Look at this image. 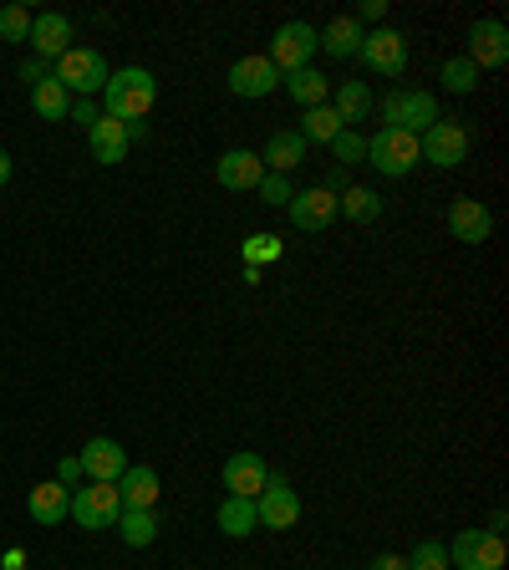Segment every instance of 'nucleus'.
I'll return each instance as SVG.
<instances>
[{
    "mask_svg": "<svg viewBox=\"0 0 509 570\" xmlns=\"http://www.w3.org/2000/svg\"><path fill=\"white\" fill-rule=\"evenodd\" d=\"M275 87H281V71L271 67V57H239L235 67H229V92L245 97V102H261V97H271Z\"/></svg>",
    "mask_w": 509,
    "mask_h": 570,
    "instance_id": "14",
    "label": "nucleus"
},
{
    "mask_svg": "<svg viewBox=\"0 0 509 570\" xmlns=\"http://www.w3.org/2000/svg\"><path fill=\"white\" fill-rule=\"evenodd\" d=\"M87 148H92L97 164L112 168V164H123V158H128L133 142H128V128H123L118 118H107V112H102V118H97L92 128H87Z\"/></svg>",
    "mask_w": 509,
    "mask_h": 570,
    "instance_id": "21",
    "label": "nucleus"
},
{
    "mask_svg": "<svg viewBox=\"0 0 509 570\" xmlns=\"http://www.w3.org/2000/svg\"><path fill=\"white\" fill-rule=\"evenodd\" d=\"M449 235L459 239V245H484V239L495 235V209L479 204L474 194H459V199L449 204Z\"/></svg>",
    "mask_w": 509,
    "mask_h": 570,
    "instance_id": "12",
    "label": "nucleus"
},
{
    "mask_svg": "<svg viewBox=\"0 0 509 570\" xmlns=\"http://www.w3.org/2000/svg\"><path fill=\"white\" fill-rule=\"evenodd\" d=\"M219 479H225V489L235 499H255L265 489V479H271V469H265V459L261 453H229L225 459V469H219Z\"/></svg>",
    "mask_w": 509,
    "mask_h": 570,
    "instance_id": "18",
    "label": "nucleus"
},
{
    "mask_svg": "<svg viewBox=\"0 0 509 570\" xmlns=\"http://www.w3.org/2000/svg\"><path fill=\"white\" fill-rule=\"evenodd\" d=\"M378 107L368 82H336L332 87V112L342 118V128H356V122H368V112Z\"/></svg>",
    "mask_w": 509,
    "mask_h": 570,
    "instance_id": "24",
    "label": "nucleus"
},
{
    "mask_svg": "<svg viewBox=\"0 0 509 570\" xmlns=\"http://www.w3.org/2000/svg\"><path fill=\"white\" fill-rule=\"evenodd\" d=\"M26 510H31L36 524H67V520H71V489L57 484V479H47V484L31 489Z\"/></svg>",
    "mask_w": 509,
    "mask_h": 570,
    "instance_id": "22",
    "label": "nucleus"
},
{
    "mask_svg": "<svg viewBox=\"0 0 509 570\" xmlns=\"http://www.w3.org/2000/svg\"><path fill=\"white\" fill-rule=\"evenodd\" d=\"M214 178H219L229 194H245V189H261L265 164L255 148H229V154H219V164H214Z\"/></svg>",
    "mask_w": 509,
    "mask_h": 570,
    "instance_id": "16",
    "label": "nucleus"
},
{
    "mask_svg": "<svg viewBox=\"0 0 509 570\" xmlns=\"http://www.w3.org/2000/svg\"><path fill=\"white\" fill-rule=\"evenodd\" d=\"M296 132L306 138V148H311V142H326V148H332V138L342 132V118L332 112V102L306 107V112H301V128H296Z\"/></svg>",
    "mask_w": 509,
    "mask_h": 570,
    "instance_id": "30",
    "label": "nucleus"
},
{
    "mask_svg": "<svg viewBox=\"0 0 509 570\" xmlns=\"http://www.w3.org/2000/svg\"><path fill=\"white\" fill-rule=\"evenodd\" d=\"M356 61L378 77H403L408 71V36L392 31V26H378V31L362 36V47H356Z\"/></svg>",
    "mask_w": 509,
    "mask_h": 570,
    "instance_id": "7",
    "label": "nucleus"
},
{
    "mask_svg": "<svg viewBox=\"0 0 509 570\" xmlns=\"http://www.w3.org/2000/svg\"><path fill=\"white\" fill-rule=\"evenodd\" d=\"M362 26H356V16H332V21L316 31V41H321V51L326 57H336V61H352L356 57V47H362Z\"/></svg>",
    "mask_w": 509,
    "mask_h": 570,
    "instance_id": "23",
    "label": "nucleus"
},
{
    "mask_svg": "<svg viewBox=\"0 0 509 570\" xmlns=\"http://www.w3.org/2000/svg\"><path fill=\"white\" fill-rule=\"evenodd\" d=\"M281 87L291 92V102H301V107H321L326 97H332V77H326V71H316V67L285 71Z\"/></svg>",
    "mask_w": 509,
    "mask_h": 570,
    "instance_id": "25",
    "label": "nucleus"
},
{
    "mask_svg": "<svg viewBox=\"0 0 509 570\" xmlns=\"http://www.w3.org/2000/svg\"><path fill=\"white\" fill-rule=\"evenodd\" d=\"M31 51L41 61H57V57H67L71 51V16H61V11H41V16H31Z\"/></svg>",
    "mask_w": 509,
    "mask_h": 570,
    "instance_id": "17",
    "label": "nucleus"
},
{
    "mask_svg": "<svg viewBox=\"0 0 509 570\" xmlns=\"http://www.w3.org/2000/svg\"><path fill=\"white\" fill-rule=\"evenodd\" d=\"M123 128H128V142H143V138H148V122H123Z\"/></svg>",
    "mask_w": 509,
    "mask_h": 570,
    "instance_id": "43",
    "label": "nucleus"
},
{
    "mask_svg": "<svg viewBox=\"0 0 509 570\" xmlns=\"http://www.w3.org/2000/svg\"><path fill=\"white\" fill-rule=\"evenodd\" d=\"M31 36V11L26 6H6L0 11V41H26Z\"/></svg>",
    "mask_w": 509,
    "mask_h": 570,
    "instance_id": "35",
    "label": "nucleus"
},
{
    "mask_svg": "<svg viewBox=\"0 0 509 570\" xmlns=\"http://www.w3.org/2000/svg\"><path fill=\"white\" fill-rule=\"evenodd\" d=\"M463 57L474 61L479 71H499L509 61V31L505 21H495V16H479L474 26H469V51Z\"/></svg>",
    "mask_w": 509,
    "mask_h": 570,
    "instance_id": "11",
    "label": "nucleus"
},
{
    "mask_svg": "<svg viewBox=\"0 0 509 570\" xmlns=\"http://www.w3.org/2000/svg\"><path fill=\"white\" fill-rule=\"evenodd\" d=\"M51 77H57L71 97H102L112 67H107V57L97 47H71L67 57H57V71H51Z\"/></svg>",
    "mask_w": 509,
    "mask_h": 570,
    "instance_id": "3",
    "label": "nucleus"
},
{
    "mask_svg": "<svg viewBox=\"0 0 509 570\" xmlns=\"http://www.w3.org/2000/svg\"><path fill=\"white\" fill-rule=\"evenodd\" d=\"M505 534L495 530H459L449 546V566L453 570H505Z\"/></svg>",
    "mask_w": 509,
    "mask_h": 570,
    "instance_id": "6",
    "label": "nucleus"
},
{
    "mask_svg": "<svg viewBox=\"0 0 509 570\" xmlns=\"http://www.w3.org/2000/svg\"><path fill=\"white\" fill-rule=\"evenodd\" d=\"M332 154H336V168H352V164H362V158H368V138H362L356 128H342L332 138Z\"/></svg>",
    "mask_w": 509,
    "mask_h": 570,
    "instance_id": "33",
    "label": "nucleus"
},
{
    "mask_svg": "<svg viewBox=\"0 0 509 570\" xmlns=\"http://www.w3.org/2000/svg\"><path fill=\"white\" fill-rule=\"evenodd\" d=\"M368 164L378 168L382 178H408L418 164H423V154H418V138L403 128H378L368 138Z\"/></svg>",
    "mask_w": 509,
    "mask_h": 570,
    "instance_id": "4",
    "label": "nucleus"
},
{
    "mask_svg": "<svg viewBox=\"0 0 509 570\" xmlns=\"http://www.w3.org/2000/svg\"><path fill=\"white\" fill-rule=\"evenodd\" d=\"M158 474L148 469V463H128L118 479V499H123V510H158Z\"/></svg>",
    "mask_w": 509,
    "mask_h": 570,
    "instance_id": "19",
    "label": "nucleus"
},
{
    "mask_svg": "<svg viewBox=\"0 0 509 570\" xmlns=\"http://www.w3.org/2000/svg\"><path fill=\"white\" fill-rule=\"evenodd\" d=\"M285 214H291V225H296L301 235H321V229L336 219V194H326L321 184L316 189H301V194H291Z\"/></svg>",
    "mask_w": 509,
    "mask_h": 570,
    "instance_id": "15",
    "label": "nucleus"
},
{
    "mask_svg": "<svg viewBox=\"0 0 509 570\" xmlns=\"http://www.w3.org/2000/svg\"><path fill=\"white\" fill-rule=\"evenodd\" d=\"M418 154H423V164H433V168H459L463 158H469V128H463L459 118H439L423 138H418Z\"/></svg>",
    "mask_w": 509,
    "mask_h": 570,
    "instance_id": "9",
    "label": "nucleus"
},
{
    "mask_svg": "<svg viewBox=\"0 0 509 570\" xmlns=\"http://www.w3.org/2000/svg\"><path fill=\"white\" fill-rule=\"evenodd\" d=\"M77 128H92L97 118H102V107H97V97H71V112H67Z\"/></svg>",
    "mask_w": 509,
    "mask_h": 570,
    "instance_id": "37",
    "label": "nucleus"
},
{
    "mask_svg": "<svg viewBox=\"0 0 509 570\" xmlns=\"http://www.w3.org/2000/svg\"><path fill=\"white\" fill-rule=\"evenodd\" d=\"M47 77H51V67H47V61H41V57H31V61H21V82H47Z\"/></svg>",
    "mask_w": 509,
    "mask_h": 570,
    "instance_id": "40",
    "label": "nucleus"
},
{
    "mask_svg": "<svg viewBox=\"0 0 509 570\" xmlns=\"http://www.w3.org/2000/svg\"><path fill=\"white\" fill-rule=\"evenodd\" d=\"M87 484H118L123 469H128V449L118 439H87V449L77 453Z\"/></svg>",
    "mask_w": 509,
    "mask_h": 570,
    "instance_id": "13",
    "label": "nucleus"
},
{
    "mask_svg": "<svg viewBox=\"0 0 509 570\" xmlns=\"http://www.w3.org/2000/svg\"><path fill=\"white\" fill-rule=\"evenodd\" d=\"M57 484H67V489H77V484H82V463L71 459V453L57 463Z\"/></svg>",
    "mask_w": 509,
    "mask_h": 570,
    "instance_id": "39",
    "label": "nucleus"
},
{
    "mask_svg": "<svg viewBox=\"0 0 509 570\" xmlns=\"http://www.w3.org/2000/svg\"><path fill=\"white\" fill-rule=\"evenodd\" d=\"M123 514V499H118V484H82L71 489V524L82 530H112Z\"/></svg>",
    "mask_w": 509,
    "mask_h": 570,
    "instance_id": "8",
    "label": "nucleus"
},
{
    "mask_svg": "<svg viewBox=\"0 0 509 570\" xmlns=\"http://www.w3.org/2000/svg\"><path fill=\"white\" fill-rule=\"evenodd\" d=\"M316 51H321L316 26H311V21H285V26H275L271 47H265V57H271V67L285 77V71L311 67V57H316Z\"/></svg>",
    "mask_w": 509,
    "mask_h": 570,
    "instance_id": "5",
    "label": "nucleus"
},
{
    "mask_svg": "<svg viewBox=\"0 0 509 570\" xmlns=\"http://www.w3.org/2000/svg\"><path fill=\"white\" fill-rule=\"evenodd\" d=\"M255 520H261V530H291L301 520V494L291 489L285 474L265 479V489L255 494Z\"/></svg>",
    "mask_w": 509,
    "mask_h": 570,
    "instance_id": "10",
    "label": "nucleus"
},
{
    "mask_svg": "<svg viewBox=\"0 0 509 570\" xmlns=\"http://www.w3.org/2000/svg\"><path fill=\"white\" fill-rule=\"evenodd\" d=\"M239 255H245V265H255V271H261V265H275L285 255V239L281 235H249L245 245H239Z\"/></svg>",
    "mask_w": 509,
    "mask_h": 570,
    "instance_id": "32",
    "label": "nucleus"
},
{
    "mask_svg": "<svg viewBox=\"0 0 509 570\" xmlns=\"http://www.w3.org/2000/svg\"><path fill=\"white\" fill-rule=\"evenodd\" d=\"M321 189H326V194H336V199H342V194L352 189V184H346V168H336V164H332V174H326V184H321Z\"/></svg>",
    "mask_w": 509,
    "mask_h": 570,
    "instance_id": "41",
    "label": "nucleus"
},
{
    "mask_svg": "<svg viewBox=\"0 0 509 570\" xmlns=\"http://www.w3.org/2000/svg\"><path fill=\"white\" fill-rule=\"evenodd\" d=\"M261 164L265 174H291V168L306 164V138H301L296 128H275L271 142L261 148Z\"/></svg>",
    "mask_w": 509,
    "mask_h": 570,
    "instance_id": "20",
    "label": "nucleus"
},
{
    "mask_svg": "<svg viewBox=\"0 0 509 570\" xmlns=\"http://www.w3.org/2000/svg\"><path fill=\"white\" fill-rule=\"evenodd\" d=\"M6 184H11V154L0 148V189H6Z\"/></svg>",
    "mask_w": 509,
    "mask_h": 570,
    "instance_id": "44",
    "label": "nucleus"
},
{
    "mask_svg": "<svg viewBox=\"0 0 509 570\" xmlns=\"http://www.w3.org/2000/svg\"><path fill=\"white\" fill-rule=\"evenodd\" d=\"M158 102V82L148 67H118L102 87V112L118 122H143Z\"/></svg>",
    "mask_w": 509,
    "mask_h": 570,
    "instance_id": "1",
    "label": "nucleus"
},
{
    "mask_svg": "<svg viewBox=\"0 0 509 570\" xmlns=\"http://www.w3.org/2000/svg\"><path fill=\"white\" fill-rule=\"evenodd\" d=\"M479 77H484V71H479L469 57H449V61H443V71H439L443 92H453V97H469V92H479Z\"/></svg>",
    "mask_w": 509,
    "mask_h": 570,
    "instance_id": "31",
    "label": "nucleus"
},
{
    "mask_svg": "<svg viewBox=\"0 0 509 570\" xmlns=\"http://www.w3.org/2000/svg\"><path fill=\"white\" fill-rule=\"evenodd\" d=\"M336 219H352V225H372V219H382V194L352 184V189L336 199Z\"/></svg>",
    "mask_w": 509,
    "mask_h": 570,
    "instance_id": "28",
    "label": "nucleus"
},
{
    "mask_svg": "<svg viewBox=\"0 0 509 570\" xmlns=\"http://www.w3.org/2000/svg\"><path fill=\"white\" fill-rule=\"evenodd\" d=\"M382 16H388V0H362V11H356V26H362V31H378L382 26Z\"/></svg>",
    "mask_w": 509,
    "mask_h": 570,
    "instance_id": "38",
    "label": "nucleus"
},
{
    "mask_svg": "<svg viewBox=\"0 0 509 570\" xmlns=\"http://www.w3.org/2000/svg\"><path fill=\"white\" fill-rule=\"evenodd\" d=\"M378 112H382V128H403L413 138H423L439 122V97L423 92V87H392L378 102Z\"/></svg>",
    "mask_w": 509,
    "mask_h": 570,
    "instance_id": "2",
    "label": "nucleus"
},
{
    "mask_svg": "<svg viewBox=\"0 0 509 570\" xmlns=\"http://www.w3.org/2000/svg\"><path fill=\"white\" fill-rule=\"evenodd\" d=\"M118 534H123V546L148 550L158 540V510H123L118 514Z\"/></svg>",
    "mask_w": 509,
    "mask_h": 570,
    "instance_id": "29",
    "label": "nucleus"
},
{
    "mask_svg": "<svg viewBox=\"0 0 509 570\" xmlns=\"http://www.w3.org/2000/svg\"><path fill=\"white\" fill-rule=\"evenodd\" d=\"M408 570H453L449 546H443V540H418V550L408 556Z\"/></svg>",
    "mask_w": 509,
    "mask_h": 570,
    "instance_id": "34",
    "label": "nucleus"
},
{
    "mask_svg": "<svg viewBox=\"0 0 509 570\" xmlns=\"http://www.w3.org/2000/svg\"><path fill=\"white\" fill-rule=\"evenodd\" d=\"M255 194H261L265 204H291V194H296V189H291V178H285V174H265Z\"/></svg>",
    "mask_w": 509,
    "mask_h": 570,
    "instance_id": "36",
    "label": "nucleus"
},
{
    "mask_svg": "<svg viewBox=\"0 0 509 570\" xmlns=\"http://www.w3.org/2000/svg\"><path fill=\"white\" fill-rule=\"evenodd\" d=\"M214 524H219V534H229V540H245V534H255V530H261V520H255V499L225 494V504L214 510Z\"/></svg>",
    "mask_w": 509,
    "mask_h": 570,
    "instance_id": "26",
    "label": "nucleus"
},
{
    "mask_svg": "<svg viewBox=\"0 0 509 570\" xmlns=\"http://www.w3.org/2000/svg\"><path fill=\"white\" fill-rule=\"evenodd\" d=\"M372 570H408V556H392V550H382V556L372 560Z\"/></svg>",
    "mask_w": 509,
    "mask_h": 570,
    "instance_id": "42",
    "label": "nucleus"
},
{
    "mask_svg": "<svg viewBox=\"0 0 509 570\" xmlns=\"http://www.w3.org/2000/svg\"><path fill=\"white\" fill-rule=\"evenodd\" d=\"M31 112L41 122H67V112H71V92L57 82V77H47V82H36L31 87Z\"/></svg>",
    "mask_w": 509,
    "mask_h": 570,
    "instance_id": "27",
    "label": "nucleus"
}]
</instances>
